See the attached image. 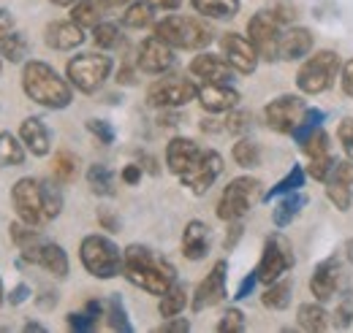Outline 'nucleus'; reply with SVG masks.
I'll list each match as a JSON object with an SVG mask.
<instances>
[{"label":"nucleus","instance_id":"cd10ccee","mask_svg":"<svg viewBox=\"0 0 353 333\" xmlns=\"http://www.w3.org/2000/svg\"><path fill=\"white\" fill-rule=\"evenodd\" d=\"M305 204H307V198L296 190V193H288L277 206H274V211H272V222L277 225V228H288L294 219H296V214L305 208Z\"/></svg>","mask_w":353,"mask_h":333},{"label":"nucleus","instance_id":"dca6fc26","mask_svg":"<svg viewBox=\"0 0 353 333\" xmlns=\"http://www.w3.org/2000/svg\"><path fill=\"white\" fill-rule=\"evenodd\" d=\"M225 274H228V263H225V260H218V263L212 266V271L201 279V285L196 288L193 298H190L193 312H204V309L221 303L223 298H225Z\"/></svg>","mask_w":353,"mask_h":333},{"label":"nucleus","instance_id":"4be33fe9","mask_svg":"<svg viewBox=\"0 0 353 333\" xmlns=\"http://www.w3.org/2000/svg\"><path fill=\"white\" fill-rule=\"evenodd\" d=\"M44 41L46 46H52L57 52H71V49H77V46L85 43V28L77 25L74 19H68V22H52V25H46Z\"/></svg>","mask_w":353,"mask_h":333},{"label":"nucleus","instance_id":"72a5a7b5","mask_svg":"<svg viewBox=\"0 0 353 333\" xmlns=\"http://www.w3.org/2000/svg\"><path fill=\"white\" fill-rule=\"evenodd\" d=\"M152 19H155V6L150 0H133L123 14V25L131 30H141V28L152 25Z\"/></svg>","mask_w":353,"mask_h":333},{"label":"nucleus","instance_id":"58836bf2","mask_svg":"<svg viewBox=\"0 0 353 333\" xmlns=\"http://www.w3.org/2000/svg\"><path fill=\"white\" fill-rule=\"evenodd\" d=\"M231 158H234L236 166L256 168L259 163H261V149H259L256 141H250V138H239V141L234 144V149H231Z\"/></svg>","mask_w":353,"mask_h":333},{"label":"nucleus","instance_id":"b1692460","mask_svg":"<svg viewBox=\"0 0 353 333\" xmlns=\"http://www.w3.org/2000/svg\"><path fill=\"white\" fill-rule=\"evenodd\" d=\"M19 138H22V144L30 149V155H36V158H46L49 149H52V133H49V127L44 125V120H39V117L22 120V125H19Z\"/></svg>","mask_w":353,"mask_h":333},{"label":"nucleus","instance_id":"c9c22d12","mask_svg":"<svg viewBox=\"0 0 353 333\" xmlns=\"http://www.w3.org/2000/svg\"><path fill=\"white\" fill-rule=\"evenodd\" d=\"M101 301H88V306L82 309V312H71L68 317H65V323H68V328L77 333H88L95 328V323H98V317H101Z\"/></svg>","mask_w":353,"mask_h":333},{"label":"nucleus","instance_id":"052dcab7","mask_svg":"<svg viewBox=\"0 0 353 333\" xmlns=\"http://www.w3.org/2000/svg\"><path fill=\"white\" fill-rule=\"evenodd\" d=\"M155 8H163V11H174V8H179L182 6V0H150Z\"/></svg>","mask_w":353,"mask_h":333},{"label":"nucleus","instance_id":"f704fd0d","mask_svg":"<svg viewBox=\"0 0 353 333\" xmlns=\"http://www.w3.org/2000/svg\"><path fill=\"white\" fill-rule=\"evenodd\" d=\"M188 306V290H185V285H179L174 282L169 290L161 295V301H158V312H161V317H176V314H182V309Z\"/></svg>","mask_w":353,"mask_h":333},{"label":"nucleus","instance_id":"412c9836","mask_svg":"<svg viewBox=\"0 0 353 333\" xmlns=\"http://www.w3.org/2000/svg\"><path fill=\"white\" fill-rule=\"evenodd\" d=\"M190 74L193 76H199V79H204V82H223L228 84L234 79V68L228 65V60L225 57H218V54H210V52H201L199 57H193V63H190Z\"/></svg>","mask_w":353,"mask_h":333},{"label":"nucleus","instance_id":"79ce46f5","mask_svg":"<svg viewBox=\"0 0 353 333\" xmlns=\"http://www.w3.org/2000/svg\"><path fill=\"white\" fill-rule=\"evenodd\" d=\"M106 317H109V328L112 331H120V333L133 331L131 320H128V312H125V306H123V301L117 295H112L106 301Z\"/></svg>","mask_w":353,"mask_h":333},{"label":"nucleus","instance_id":"4d7b16f0","mask_svg":"<svg viewBox=\"0 0 353 333\" xmlns=\"http://www.w3.org/2000/svg\"><path fill=\"white\" fill-rule=\"evenodd\" d=\"M239 236H242V225H239V219L228 228V236H225V250H234V244L239 241Z\"/></svg>","mask_w":353,"mask_h":333},{"label":"nucleus","instance_id":"0e129e2a","mask_svg":"<svg viewBox=\"0 0 353 333\" xmlns=\"http://www.w3.org/2000/svg\"><path fill=\"white\" fill-rule=\"evenodd\" d=\"M25 331L28 333H44L46 328L41 325V323H25Z\"/></svg>","mask_w":353,"mask_h":333},{"label":"nucleus","instance_id":"4468645a","mask_svg":"<svg viewBox=\"0 0 353 333\" xmlns=\"http://www.w3.org/2000/svg\"><path fill=\"white\" fill-rule=\"evenodd\" d=\"M221 49H223V57L228 60V65L236 71V74H253L259 68V49L253 46L250 39L239 36V33H225L221 39Z\"/></svg>","mask_w":353,"mask_h":333},{"label":"nucleus","instance_id":"c85d7f7f","mask_svg":"<svg viewBox=\"0 0 353 333\" xmlns=\"http://www.w3.org/2000/svg\"><path fill=\"white\" fill-rule=\"evenodd\" d=\"M88 184L90 190L95 193V195H101V198H112L114 193H117V182H114V171L109 166H101V163H95V166L88 168Z\"/></svg>","mask_w":353,"mask_h":333},{"label":"nucleus","instance_id":"37998d69","mask_svg":"<svg viewBox=\"0 0 353 333\" xmlns=\"http://www.w3.org/2000/svg\"><path fill=\"white\" fill-rule=\"evenodd\" d=\"M92 41H95L98 49H114L123 41V33H120V28L114 22H101V25L92 28Z\"/></svg>","mask_w":353,"mask_h":333},{"label":"nucleus","instance_id":"9b49d317","mask_svg":"<svg viewBox=\"0 0 353 333\" xmlns=\"http://www.w3.org/2000/svg\"><path fill=\"white\" fill-rule=\"evenodd\" d=\"M305 111H307V106H305V100L299 95H280V98H274V100L266 103L264 120L274 133L294 136V130L302 122Z\"/></svg>","mask_w":353,"mask_h":333},{"label":"nucleus","instance_id":"bf43d9fd","mask_svg":"<svg viewBox=\"0 0 353 333\" xmlns=\"http://www.w3.org/2000/svg\"><path fill=\"white\" fill-rule=\"evenodd\" d=\"M98 222H101L106 230H117V228H120V219H117V217H112L109 211H101V214H98Z\"/></svg>","mask_w":353,"mask_h":333},{"label":"nucleus","instance_id":"ddd939ff","mask_svg":"<svg viewBox=\"0 0 353 333\" xmlns=\"http://www.w3.org/2000/svg\"><path fill=\"white\" fill-rule=\"evenodd\" d=\"M223 173V158L215 152V149H201V155H199V160L193 163V166L188 168L179 179H182V184L190 190V193H196V195H204L215 182H218V176Z\"/></svg>","mask_w":353,"mask_h":333},{"label":"nucleus","instance_id":"c03bdc74","mask_svg":"<svg viewBox=\"0 0 353 333\" xmlns=\"http://www.w3.org/2000/svg\"><path fill=\"white\" fill-rule=\"evenodd\" d=\"M41 195H44L46 219L60 217V211H63V193H60V182H41Z\"/></svg>","mask_w":353,"mask_h":333},{"label":"nucleus","instance_id":"1a4fd4ad","mask_svg":"<svg viewBox=\"0 0 353 333\" xmlns=\"http://www.w3.org/2000/svg\"><path fill=\"white\" fill-rule=\"evenodd\" d=\"M280 36H283V25L277 22V17L269 11L253 14V19L248 22V39L259 49L261 60H280Z\"/></svg>","mask_w":353,"mask_h":333},{"label":"nucleus","instance_id":"473e14b6","mask_svg":"<svg viewBox=\"0 0 353 333\" xmlns=\"http://www.w3.org/2000/svg\"><path fill=\"white\" fill-rule=\"evenodd\" d=\"M190 3L201 17L210 19H231L239 14V0H190Z\"/></svg>","mask_w":353,"mask_h":333},{"label":"nucleus","instance_id":"7ed1b4c3","mask_svg":"<svg viewBox=\"0 0 353 333\" xmlns=\"http://www.w3.org/2000/svg\"><path fill=\"white\" fill-rule=\"evenodd\" d=\"M79 260L85 266L90 277L95 279H114L123 274V266H125V255L123 250L106 239V236H85L82 244H79Z\"/></svg>","mask_w":353,"mask_h":333},{"label":"nucleus","instance_id":"3c124183","mask_svg":"<svg viewBox=\"0 0 353 333\" xmlns=\"http://www.w3.org/2000/svg\"><path fill=\"white\" fill-rule=\"evenodd\" d=\"M158 331L161 333H188L190 331V323H188L185 317L176 314V317H169L163 325H158Z\"/></svg>","mask_w":353,"mask_h":333},{"label":"nucleus","instance_id":"a19ab883","mask_svg":"<svg viewBox=\"0 0 353 333\" xmlns=\"http://www.w3.org/2000/svg\"><path fill=\"white\" fill-rule=\"evenodd\" d=\"M52 179L60 184H71L77 179V158L71 152H57L52 160Z\"/></svg>","mask_w":353,"mask_h":333},{"label":"nucleus","instance_id":"f03ea898","mask_svg":"<svg viewBox=\"0 0 353 333\" xmlns=\"http://www.w3.org/2000/svg\"><path fill=\"white\" fill-rule=\"evenodd\" d=\"M22 89L25 95L52 111L68 109L74 100V84L68 79H63L49 63L41 60H28L22 68Z\"/></svg>","mask_w":353,"mask_h":333},{"label":"nucleus","instance_id":"680f3d73","mask_svg":"<svg viewBox=\"0 0 353 333\" xmlns=\"http://www.w3.org/2000/svg\"><path fill=\"white\" fill-rule=\"evenodd\" d=\"M106 11H112V8H123V6H131L133 0H98Z\"/></svg>","mask_w":353,"mask_h":333},{"label":"nucleus","instance_id":"338daca9","mask_svg":"<svg viewBox=\"0 0 353 333\" xmlns=\"http://www.w3.org/2000/svg\"><path fill=\"white\" fill-rule=\"evenodd\" d=\"M6 303V290H3V282H0V306Z\"/></svg>","mask_w":353,"mask_h":333},{"label":"nucleus","instance_id":"09e8293b","mask_svg":"<svg viewBox=\"0 0 353 333\" xmlns=\"http://www.w3.org/2000/svg\"><path fill=\"white\" fill-rule=\"evenodd\" d=\"M337 136H340V144L345 149V158L353 163V117H345L340 127H337Z\"/></svg>","mask_w":353,"mask_h":333},{"label":"nucleus","instance_id":"bb28decb","mask_svg":"<svg viewBox=\"0 0 353 333\" xmlns=\"http://www.w3.org/2000/svg\"><path fill=\"white\" fill-rule=\"evenodd\" d=\"M36 266H41L44 271H49V274L57 277V279L68 277V255H65V250H63L60 244H54V241H44Z\"/></svg>","mask_w":353,"mask_h":333},{"label":"nucleus","instance_id":"e433bc0d","mask_svg":"<svg viewBox=\"0 0 353 333\" xmlns=\"http://www.w3.org/2000/svg\"><path fill=\"white\" fill-rule=\"evenodd\" d=\"M28 52H30V43L17 30H11L0 39V57H6L8 63H22L28 57Z\"/></svg>","mask_w":353,"mask_h":333},{"label":"nucleus","instance_id":"5fc2aeb1","mask_svg":"<svg viewBox=\"0 0 353 333\" xmlns=\"http://www.w3.org/2000/svg\"><path fill=\"white\" fill-rule=\"evenodd\" d=\"M340 84H343V92L353 98V57L343 65V74H340Z\"/></svg>","mask_w":353,"mask_h":333},{"label":"nucleus","instance_id":"774afa93","mask_svg":"<svg viewBox=\"0 0 353 333\" xmlns=\"http://www.w3.org/2000/svg\"><path fill=\"white\" fill-rule=\"evenodd\" d=\"M0 74H3V60H0Z\"/></svg>","mask_w":353,"mask_h":333},{"label":"nucleus","instance_id":"49530a36","mask_svg":"<svg viewBox=\"0 0 353 333\" xmlns=\"http://www.w3.org/2000/svg\"><path fill=\"white\" fill-rule=\"evenodd\" d=\"M218 331L221 333H239L245 331V314L239 309H225V314L218 323Z\"/></svg>","mask_w":353,"mask_h":333},{"label":"nucleus","instance_id":"20e7f679","mask_svg":"<svg viewBox=\"0 0 353 333\" xmlns=\"http://www.w3.org/2000/svg\"><path fill=\"white\" fill-rule=\"evenodd\" d=\"M155 36L163 39L174 49H204L212 41V28L196 17H179L172 14L155 25Z\"/></svg>","mask_w":353,"mask_h":333},{"label":"nucleus","instance_id":"a878e982","mask_svg":"<svg viewBox=\"0 0 353 333\" xmlns=\"http://www.w3.org/2000/svg\"><path fill=\"white\" fill-rule=\"evenodd\" d=\"M310 49H312V33L307 28H291V30H283L280 36V60H302L307 57Z\"/></svg>","mask_w":353,"mask_h":333},{"label":"nucleus","instance_id":"aec40b11","mask_svg":"<svg viewBox=\"0 0 353 333\" xmlns=\"http://www.w3.org/2000/svg\"><path fill=\"white\" fill-rule=\"evenodd\" d=\"M337 285H340V263H337V257H329V260L318 263L312 277H310V292L323 303V301L334 298Z\"/></svg>","mask_w":353,"mask_h":333},{"label":"nucleus","instance_id":"ea45409f","mask_svg":"<svg viewBox=\"0 0 353 333\" xmlns=\"http://www.w3.org/2000/svg\"><path fill=\"white\" fill-rule=\"evenodd\" d=\"M261 303H264L266 309H285L288 303H291V282H272V285H266L264 295H261Z\"/></svg>","mask_w":353,"mask_h":333},{"label":"nucleus","instance_id":"9d476101","mask_svg":"<svg viewBox=\"0 0 353 333\" xmlns=\"http://www.w3.org/2000/svg\"><path fill=\"white\" fill-rule=\"evenodd\" d=\"M196 95H199V87L190 79L169 76V79H158L155 84H150L147 103L155 109H182L190 100H196Z\"/></svg>","mask_w":353,"mask_h":333},{"label":"nucleus","instance_id":"c756f323","mask_svg":"<svg viewBox=\"0 0 353 333\" xmlns=\"http://www.w3.org/2000/svg\"><path fill=\"white\" fill-rule=\"evenodd\" d=\"M25 144L14 133H0V168H17L25 163Z\"/></svg>","mask_w":353,"mask_h":333},{"label":"nucleus","instance_id":"69168bd1","mask_svg":"<svg viewBox=\"0 0 353 333\" xmlns=\"http://www.w3.org/2000/svg\"><path fill=\"white\" fill-rule=\"evenodd\" d=\"M49 3H54V6H74L77 0H49Z\"/></svg>","mask_w":353,"mask_h":333},{"label":"nucleus","instance_id":"8fccbe9b","mask_svg":"<svg viewBox=\"0 0 353 333\" xmlns=\"http://www.w3.org/2000/svg\"><path fill=\"white\" fill-rule=\"evenodd\" d=\"M248 127H250V114L231 109V114H228V120H225V130H228V133H245Z\"/></svg>","mask_w":353,"mask_h":333},{"label":"nucleus","instance_id":"e2e57ef3","mask_svg":"<svg viewBox=\"0 0 353 333\" xmlns=\"http://www.w3.org/2000/svg\"><path fill=\"white\" fill-rule=\"evenodd\" d=\"M117 82H120V84H133V74L128 71V68H123V71L117 74Z\"/></svg>","mask_w":353,"mask_h":333},{"label":"nucleus","instance_id":"5701e85b","mask_svg":"<svg viewBox=\"0 0 353 333\" xmlns=\"http://www.w3.org/2000/svg\"><path fill=\"white\" fill-rule=\"evenodd\" d=\"M199 155H201V149H199V144L193 138L176 136V138L169 141V147H166V166H169L172 173L182 176L188 168L199 160Z\"/></svg>","mask_w":353,"mask_h":333},{"label":"nucleus","instance_id":"6e6d98bb","mask_svg":"<svg viewBox=\"0 0 353 333\" xmlns=\"http://www.w3.org/2000/svg\"><path fill=\"white\" fill-rule=\"evenodd\" d=\"M11 30H14V17H11L8 8H0V39L6 33H11Z\"/></svg>","mask_w":353,"mask_h":333},{"label":"nucleus","instance_id":"f8f14e48","mask_svg":"<svg viewBox=\"0 0 353 333\" xmlns=\"http://www.w3.org/2000/svg\"><path fill=\"white\" fill-rule=\"evenodd\" d=\"M294 266V255H291V244L283 239V236H272L264 244L261 252V260L256 266V274H259V282L272 285L277 282L288 268Z\"/></svg>","mask_w":353,"mask_h":333},{"label":"nucleus","instance_id":"f3484780","mask_svg":"<svg viewBox=\"0 0 353 333\" xmlns=\"http://www.w3.org/2000/svg\"><path fill=\"white\" fill-rule=\"evenodd\" d=\"M326 182V195L340 211H348L353 204V163L351 160H334Z\"/></svg>","mask_w":353,"mask_h":333},{"label":"nucleus","instance_id":"2f4dec72","mask_svg":"<svg viewBox=\"0 0 353 333\" xmlns=\"http://www.w3.org/2000/svg\"><path fill=\"white\" fill-rule=\"evenodd\" d=\"M103 11H106V8H103L98 0H77V3L71 6V19H74L77 25H82L85 30H88V28L92 30L95 25L103 22V19H101Z\"/></svg>","mask_w":353,"mask_h":333},{"label":"nucleus","instance_id":"a18cd8bd","mask_svg":"<svg viewBox=\"0 0 353 333\" xmlns=\"http://www.w3.org/2000/svg\"><path fill=\"white\" fill-rule=\"evenodd\" d=\"M321 122H323V111H318V109H307V111H305V117H302V122H299L296 130H294L296 144H305L310 136L321 127Z\"/></svg>","mask_w":353,"mask_h":333},{"label":"nucleus","instance_id":"864d4df0","mask_svg":"<svg viewBox=\"0 0 353 333\" xmlns=\"http://www.w3.org/2000/svg\"><path fill=\"white\" fill-rule=\"evenodd\" d=\"M6 298H8V303H11V306H19V303H25V301L30 298V285H25V282H19V285H17L14 290L8 292Z\"/></svg>","mask_w":353,"mask_h":333},{"label":"nucleus","instance_id":"13d9d810","mask_svg":"<svg viewBox=\"0 0 353 333\" xmlns=\"http://www.w3.org/2000/svg\"><path fill=\"white\" fill-rule=\"evenodd\" d=\"M139 179H141V166L123 168V182H125V184H139Z\"/></svg>","mask_w":353,"mask_h":333},{"label":"nucleus","instance_id":"6ab92c4d","mask_svg":"<svg viewBox=\"0 0 353 333\" xmlns=\"http://www.w3.org/2000/svg\"><path fill=\"white\" fill-rule=\"evenodd\" d=\"M196 100L201 103L204 111H210V114H223V111L236 109V103H239V92H236L231 84L204 82L201 87H199Z\"/></svg>","mask_w":353,"mask_h":333},{"label":"nucleus","instance_id":"393cba45","mask_svg":"<svg viewBox=\"0 0 353 333\" xmlns=\"http://www.w3.org/2000/svg\"><path fill=\"white\" fill-rule=\"evenodd\" d=\"M210 228L201 222V219H190L182 230V255L188 260H204L207 252H210Z\"/></svg>","mask_w":353,"mask_h":333},{"label":"nucleus","instance_id":"de8ad7c7","mask_svg":"<svg viewBox=\"0 0 353 333\" xmlns=\"http://www.w3.org/2000/svg\"><path fill=\"white\" fill-rule=\"evenodd\" d=\"M88 130L103 144V147H109V144H114V127L109 125L106 120H88Z\"/></svg>","mask_w":353,"mask_h":333},{"label":"nucleus","instance_id":"0eeeda50","mask_svg":"<svg viewBox=\"0 0 353 333\" xmlns=\"http://www.w3.org/2000/svg\"><path fill=\"white\" fill-rule=\"evenodd\" d=\"M259 190H261V182L253 179V176H236L228 182V187L223 190L221 201H218V217L223 222H236L242 219L253 204L259 201Z\"/></svg>","mask_w":353,"mask_h":333},{"label":"nucleus","instance_id":"6e6552de","mask_svg":"<svg viewBox=\"0 0 353 333\" xmlns=\"http://www.w3.org/2000/svg\"><path fill=\"white\" fill-rule=\"evenodd\" d=\"M11 201L17 208V217L25 222V225H33V228H41L46 219L44 211V195H41V182L33 179V176H22L14 182L11 187Z\"/></svg>","mask_w":353,"mask_h":333},{"label":"nucleus","instance_id":"39448f33","mask_svg":"<svg viewBox=\"0 0 353 333\" xmlns=\"http://www.w3.org/2000/svg\"><path fill=\"white\" fill-rule=\"evenodd\" d=\"M337 74H340V54L332 52V49H321L312 57H307L305 65L299 68L296 87L305 95H318V92H326L334 84Z\"/></svg>","mask_w":353,"mask_h":333},{"label":"nucleus","instance_id":"4c0bfd02","mask_svg":"<svg viewBox=\"0 0 353 333\" xmlns=\"http://www.w3.org/2000/svg\"><path fill=\"white\" fill-rule=\"evenodd\" d=\"M305 176H307V173H305V168L294 166L285 176H283V179H280V182H277V184H274V187H272V190H269V193H266L264 201H274V198H280V195L296 193V190L305 184Z\"/></svg>","mask_w":353,"mask_h":333},{"label":"nucleus","instance_id":"a211bd4d","mask_svg":"<svg viewBox=\"0 0 353 333\" xmlns=\"http://www.w3.org/2000/svg\"><path fill=\"white\" fill-rule=\"evenodd\" d=\"M302 147H305V155H307V173L312 176V179L323 182V179L329 176L332 166H334V158H332V149H329V138H326V133L318 127V130L310 136Z\"/></svg>","mask_w":353,"mask_h":333},{"label":"nucleus","instance_id":"2eb2a0df","mask_svg":"<svg viewBox=\"0 0 353 333\" xmlns=\"http://www.w3.org/2000/svg\"><path fill=\"white\" fill-rule=\"evenodd\" d=\"M139 71L150 74V76H158V74H166L172 65H174V46L158 39V36H150L147 41L139 46V60H136Z\"/></svg>","mask_w":353,"mask_h":333},{"label":"nucleus","instance_id":"f257e3e1","mask_svg":"<svg viewBox=\"0 0 353 333\" xmlns=\"http://www.w3.org/2000/svg\"><path fill=\"white\" fill-rule=\"evenodd\" d=\"M123 255H125L123 277L131 282L133 288H139V290L161 298V295L176 282L174 266H172L166 257L155 255L150 247H144V244H131Z\"/></svg>","mask_w":353,"mask_h":333},{"label":"nucleus","instance_id":"7c9ffc66","mask_svg":"<svg viewBox=\"0 0 353 333\" xmlns=\"http://www.w3.org/2000/svg\"><path fill=\"white\" fill-rule=\"evenodd\" d=\"M296 323H299V328H305L310 333L326 331L329 328V314L321 306V301L318 303H302L299 306V314H296Z\"/></svg>","mask_w":353,"mask_h":333},{"label":"nucleus","instance_id":"603ef678","mask_svg":"<svg viewBox=\"0 0 353 333\" xmlns=\"http://www.w3.org/2000/svg\"><path fill=\"white\" fill-rule=\"evenodd\" d=\"M256 285H259V274H256V271H250V274L239 282V288H236V295H234V298H236V301H245L250 292L256 290Z\"/></svg>","mask_w":353,"mask_h":333},{"label":"nucleus","instance_id":"423d86ee","mask_svg":"<svg viewBox=\"0 0 353 333\" xmlns=\"http://www.w3.org/2000/svg\"><path fill=\"white\" fill-rule=\"evenodd\" d=\"M109 74H112V57L95 54V52H90V54H77V57H71L68 65H65L68 82L74 84L79 92H85V95L98 92V89L103 87V82L109 79Z\"/></svg>","mask_w":353,"mask_h":333}]
</instances>
